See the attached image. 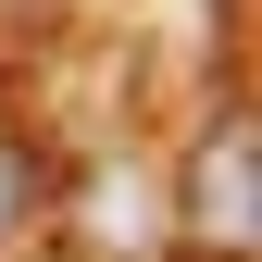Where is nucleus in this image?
I'll return each mask as SVG.
<instances>
[{"mask_svg":"<svg viewBox=\"0 0 262 262\" xmlns=\"http://www.w3.org/2000/svg\"><path fill=\"white\" fill-rule=\"evenodd\" d=\"M25 212H38V162H25V150H0V237H13Z\"/></svg>","mask_w":262,"mask_h":262,"instance_id":"2","label":"nucleus"},{"mask_svg":"<svg viewBox=\"0 0 262 262\" xmlns=\"http://www.w3.org/2000/svg\"><path fill=\"white\" fill-rule=\"evenodd\" d=\"M250 162H262V125L250 113H225L200 138V162H187V225H200L225 262H250Z\"/></svg>","mask_w":262,"mask_h":262,"instance_id":"1","label":"nucleus"}]
</instances>
